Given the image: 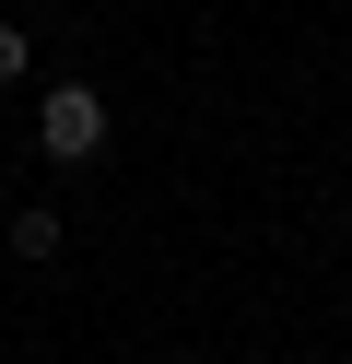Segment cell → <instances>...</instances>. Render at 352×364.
<instances>
[{"label": "cell", "instance_id": "1", "mask_svg": "<svg viewBox=\"0 0 352 364\" xmlns=\"http://www.w3.org/2000/svg\"><path fill=\"white\" fill-rule=\"evenodd\" d=\"M36 141H47V165L106 153V95H94V82H47V95H36Z\"/></svg>", "mask_w": 352, "mask_h": 364}, {"label": "cell", "instance_id": "3", "mask_svg": "<svg viewBox=\"0 0 352 364\" xmlns=\"http://www.w3.org/2000/svg\"><path fill=\"white\" fill-rule=\"evenodd\" d=\"M23 59H36V48H23V24H0V82H23Z\"/></svg>", "mask_w": 352, "mask_h": 364}, {"label": "cell", "instance_id": "2", "mask_svg": "<svg viewBox=\"0 0 352 364\" xmlns=\"http://www.w3.org/2000/svg\"><path fill=\"white\" fill-rule=\"evenodd\" d=\"M0 247H12V259H59V212H47V200H23V212H12V235H0Z\"/></svg>", "mask_w": 352, "mask_h": 364}]
</instances>
